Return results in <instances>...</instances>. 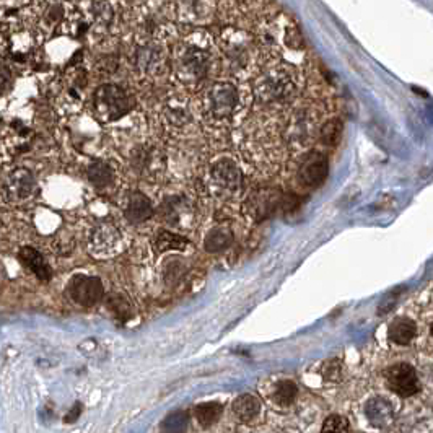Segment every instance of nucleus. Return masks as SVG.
<instances>
[{
    "instance_id": "a211bd4d",
    "label": "nucleus",
    "mask_w": 433,
    "mask_h": 433,
    "mask_svg": "<svg viewBox=\"0 0 433 433\" xmlns=\"http://www.w3.org/2000/svg\"><path fill=\"white\" fill-rule=\"evenodd\" d=\"M176 17L182 23H189L191 26H204L214 18L215 3L212 2H178Z\"/></svg>"
},
{
    "instance_id": "9d476101",
    "label": "nucleus",
    "mask_w": 433,
    "mask_h": 433,
    "mask_svg": "<svg viewBox=\"0 0 433 433\" xmlns=\"http://www.w3.org/2000/svg\"><path fill=\"white\" fill-rule=\"evenodd\" d=\"M88 248L93 256L108 258L114 256L123 249V235L116 225L111 222H101L90 232Z\"/></svg>"
},
{
    "instance_id": "7ed1b4c3",
    "label": "nucleus",
    "mask_w": 433,
    "mask_h": 433,
    "mask_svg": "<svg viewBox=\"0 0 433 433\" xmlns=\"http://www.w3.org/2000/svg\"><path fill=\"white\" fill-rule=\"evenodd\" d=\"M219 47L230 74L237 79H248L253 74L256 52H254V38L248 31L237 26L225 28L220 35Z\"/></svg>"
},
{
    "instance_id": "423d86ee",
    "label": "nucleus",
    "mask_w": 433,
    "mask_h": 433,
    "mask_svg": "<svg viewBox=\"0 0 433 433\" xmlns=\"http://www.w3.org/2000/svg\"><path fill=\"white\" fill-rule=\"evenodd\" d=\"M209 186L219 199H235L243 187V173L238 162L228 155L216 157L209 168Z\"/></svg>"
},
{
    "instance_id": "393cba45",
    "label": "nucleus",
    "mask_w": 433,
    "mask_h": 433,
    "mask_svg": "<svg viewBox=\"0 0 433 433\" xmlns=\"http://www.w3.org/2000/svg\"><path fill=\"white\" fill-rule=\"evenodd\" d=\"M187 246H189V242L180 237V235L166 232V230H160V232L157 233V238H155L157 251L165 253V251H170V249L184 251Z\"/></svg>"
},
{
    "instance_id": "bb28decb",
    "label": "nucleus",
    "mask_w": 433,
    "mask_h": 433,
    "mask_svg": "<svg viewBox=\"0 0 433 433\" xmlns=\"http://www.w3.org/2000/svg\"><path fill=\"white\" fill-rule=\"evenodd\" d=\"M343 127L339 119H329L320 127V141L328 147H336L343 137Z\"/></svg>"
},
{
    "instance_id": "f257e3e1",
    "label": "nucleus",
    "mask_w": 433,
    "mask_h": 433,
    "mask_svg": "<svg viewBox=\"0 0 433 433\" xmlns=\"http://www.w3.org/2000/svg\"><path fill=\"white\" fill-rule=\"evenodd\" d=\"M215 46L209 33L192 31L173 51V72L186 88H199L214 69Z\"/></svg>"
},
{
    "instance_id": "f3484780",
    "label": "nucleus",
    "mask_w": 433,
    "mask_h": 433,
    "mask_svg": "<svg viewBox=\"0 0 433 433\" xmlns=\"http://www.w3.org/2000/svg\"><path fill=\"white\" fill-rule=\"evenodd\" d=\"M36 191V180L33 173L26 168H18V170L12 171V175L7 178L6 186H3V192L8 200H23L33 196Z\"/></svg>"
},
{
    "instance_id": "dca6fc26",
    "label": "nucleus",
    "mask_w": 433,
    "mask_h": 433,
    "mask_svg": "<svg viewBox=\"0 0 433 433\" xmlns=\"http://www.w3.org/2000/svg\"><path fill=\"white\" fill-rule=\"evenodd\" d=\"M317 126L315 114L310 109L301 108L293 114L292 126L288 129V141L293 147L297 148H306L310 145V141L317 134Z\"/></svg>"
},
{
    "instance_id": "aec40b11",
    "label": "nucleus",
    "mask_w": 433,
    "mask_h": 433,
    "mask_svg": "<svg viewBox=\"0 0 433 433\" xmlns=\"http://www.w3.org/2000/svg\"><path fill=\"white\" fill-rule=\"evenodd\" d=\"M18 259L25 266L28 271L35 274L36 278H40L41 282H49L52 278V269L45 256L38 251V249L31 246H23L18 253Z\"/></svg>"
},
{
    "instance_id": "39448f33",
    "label": "nucleus",
    "mask_w": 433,
    "mask_h": 433,
    "mask_svg": "<svg viewBox=\"0 0 433 433\" xmlns=\"http://www.w3.org/2000/svg\"><path fill=\"white\" fill-rule=\"evenodd\" d=\"M134 96L123 86L104 84L98 86L93 93L95 114L103 123H116L132 111Z\"/></svg>"
},
{
    "instance_id": "4468645a",
    "label": "nucleus",
    "mask_w": 433,
    "mask_h": 433,
    "mask_svg": "<svg viewBox=\"0 0 433 433\" xmlns=\"http://www.w3.org/2000/svg\"><path fill=\"white\" fill-rule=\"evenodd\" d=\"M384 377H386L388 388L401 397L414 396L420 389L416 368L409 363L391 365L384 373Z\"/></svg>"
},
{
    "instance_id": "ddd939ff",
    "label": "nucleus",
    "mask_w": 433,
    "mask_h": 433,
    "mask_svg": "<svg viewBox=\"0 0 433 433\" xmlns=\"http://www.w3.org/2000/svg\"><path fill=\"white\" fill-rule=\"evenodd\" d=\"M329 173V160L322 152H310L303 157L298 166V181L306 187H317L324 182Z\"/></svg>"
},
{
    "instance_id": "5701e85b",
    "label": "nucleus",
    "mask_w": 433,
    "mask_h": 433,
    "mask_svg": "<svg viewBox=\"0 0 433 433\" xmlns=\"http://www.w3.org/2000/svg\"><path fill=\"white\" fill-rule=\"evenodd\" d=\"M86 176H88V181L98 189H104V187L111 186L114 181V170L109 163L96 160L91 163L86 170Z\"/></svg>"
},
{
    "instance_id": "1a4fd4ad",
    "label": "nucleus",
    "mask_w": 433,
    "mask_h": 433,
    "mask_svg": "<svg viewBox=\"0 0 433 433\" xmlns=\"http://www.w3.org/2000/svg\"><path fill=\"white\" fill-rule=\"evenodd\" d=\"M131 64L142 77H153L165 64V45L143 38L134 47Z\"/></svg>"
},
{
    "instance_id": "c756f323",
    "label": "nucleus",
    "mask_w": 433,
    "mask_h": 433,
    "mask_svg": "<svg viewBox=\"0 0 433 433\" xmlns=\"http://www.w3.org/2000/svg\"><path fill=\"white\" fill-rule=\"evenodd\" d=\"M349 430V420L343 416H329L322 425V433H345Z\"/></svg>"
},
{
    "instance_id": "f8f14e48",
    "label": "nucleus",
    "mask_w": 433,
    "mask_h": 433,
    "mask_svg": "<svg viewBox=\"0 0 433 433\" xmlns=\"http://www.w3.org/2000/svg\"><path fill=\"white\" fill-rule=\"evenodd\" d=\"M281 200V191L276 189V187H259V189L251 192L244 207H246L248 214L253 220L262 222V220L269 219L274 212L278 210Z\"/></svg>"
},
{
    "instance_id": "b1692460",
    "label": "nucleus",
    "mask_w": 433,
    "mask_h": 433,
    "mask_svg": "<svg viewBox=\"0 0 433 433\" xmlns=\"http://www.w3.org/2000/svg\"><path fill=\"white\" fill-rule=\"evenodd\" d=\"M259 411H261V404L251 394H243L235 399L233 402V412L242 422H249L254 417H258Z\"/></svg>"
},
{
    "instance_id": "a878e982",
    "label": "nucleus",
    "mask_w": 433,
    "mask_h": 433,
    "mask_svg": "<svg viewBox=\"0 0 433 433\" xmlns=\"http://www.w3.org/2000/svg\"><path fill=\"white\" fill-rule=\"evenodd\" d=\"M223 406L219 402H205L196 407V418L202 427H210L222 416Z\"/></svg>"
},
{
    "instance_id": "cd10ccee",
    "label": "nucleus",
    "mask_w": 433,
    "mask_h": 433,
    "mask_svg": "<svg viewBox=\"0 0 433 433\" xmlns=\"http://www.w3.org/2000/svg\"><path fill=\"white\" fill-rule=\"evenodd\" d=\"M106 305H108L109 311L113 313V316L118 317L119 321H127L129 317L132 316L131 303H129L126 297L119 295V293H114V295L108 297V301H106Z\"/></svg>"
},
{
    "instance_id": "c85d7f7f",
    "label": "nucleus",
    "mask_w": 433,
    "mask_h": 433,
    "mask_svg": "<svg viewBox=\"0 0 433 433\" xmlns=\"http://www.w3.org/2000/svg\"><path fill=\"white\" fill-rule=\"evenodd\" d=\"M297 396V384L290 381V379H282L281 383L277 384L276 393H274V399H276L277 404L281 406H288L293 399Z\"/></svg>"
},
{
    "instance_id": "6e6552de",
    "label": "nucleus",
    "mask_w": 433,
    "mask_h": 433,
    "mask_svg": "<svg viewBox=\"0 0 433 433\" xmlns=\"http://www.w3.org/2000/svg\"><path fill=\"white\" fill-rule=\"evenodd\" d=\"M162 123L168 131L182 132L192 124V111L189 98L182 91H171L162 101Z\"/></svg>"
},
{
    "instance_id": "20e7f679",
    "label": "nucleus",
    "mask_w": 433,
    "mask_h": 433,
    "mask_svg": "<svg viewBox=\"0 0 433 433\" xmlns=\"http://www.w3.org/2000/svg\"><path fill=\"white\" fill-rule=\"evenodd\" d=\"M256 93L262 104L282 106L298 93V75L287 64H274L256 81Z\"/></svg>"
},
{
    "instance_id": "9b49d317",
    "label": "nucleus",
    "mask_w": 433,
    "mask_h": 433,
    "mask_svg": "<svg viewBox=\"0 0 433 433\" xmlns=\"http://www.w3.org/2000/svg\"><path fill=\"white\" fill-rule=\"evenodd\" d=\"M67 293L80 306H95L100 303L104 297V287L103 282L98 277L91 276H74L70 278L69 287H67Z\"/></svg>"
},
{
    "instance_id": "6ab92c4d",
    "label": "nucleus",
    "mask_w": 433,
    "mask_h": 433,
    "mask_svg": "<svg viewBox=\"0 0 433 433\" xmlns=\"http://www.w3.org/2000/svg\"><path fill=\"white\" fill-rule=\"evenodd\" d=\"M153 215L152 200L142 192L134 191L127 196L126 204H124V216L131 223H143Z\"/></svg>"
},
{
    "instance_id": "2eb2a0df",
    "label": "nucleus",
    "mask_w": 433,
    "mask_h": 433,
    "mask_svg": "<svg viewBox=\"0 0 433 433\" xmlns=\"http://www.w3.org/2000/svg\"><path fill=\"white\" fill-rule=\"evenodd\" d=\"M131 166L137 175L148 180H155L162 175L163 166V153L153 145H139L134 148L131 155Z\"/></svg>"
},
{
    "instance_id": "0eeeda50",
    "label": "nucleus",
    "mask_w": 433,
    "mask_h": 433,
    "mask_svg": "<svg viewBox=\"0 0 433 433\" xmlns=\"http://www.w3.org/2000/svg\"><path fill=\"white\" fill-rule=\"evenodd\" d=\"M163 222L176 230H189L196 223V204L189 196L168 194L160 205Z\"/></svg>"
},
{
    "instance_id": "4be33fe9",
    "label": "nucleus",
    "mask_w": 433,
    "mask_h": 433,
    "mask_svg": "<svg viewBox=\"0 0 433 433\" xmlns=\"http://www.w3.org/2000/svg\"><path fill=\"white\" fill-rule=\"evenodd\" d=\"M416 336H417V324L407 316L394 317L388 328L389 340L397 345L411 344Z\"/></svg>"
},
{
    "instance_id": "2f4dec72",
    "label": "nucleus",
    "mask_w": 433,
    "mask_h": 433,
    "mask_svg": "<svg viewBox=\"0 0 433 433\" xmlns=\"http://www.w3.org/2000/svg\"><path fill=\"white\" fill-rule=\"evenodd\" d=\"M186 425L187 418L184 414H175V416L166 418V422L163 423V428H165V433H182L186 430Z\"/></svg>"
},
{
    "instance_id": "f03ea898",
    "label": "nucleus",
    "mask_w": 433,
    "mask_h": 433,
    "mask_svg": "<svg viewBox=\"0 0 433 433\" xmlns=\"http://www.w3.org/2000/svg\"><path fill=\"white\" fill-rule=\"evenodd\" d=\"M199 111L210 126L225 127L237 123L244 111L242 90L232 81H212L200 93Z\"/></svg>"
},
{
    "instance_id": "473e14b6",
    "label": "nucleus",
    "mask_w": 433,
    "mask_h": 433,
    "mask_svg": "<svg viewBox=\"0 0 433 433\" xmlns=\"http://www.w3.org/2000/svg\"><path fill=\"white\" fill-rule=\"evenodd\" d=\"M12 86H13L12 72L3 62H0V96L6 95L7 91H10Z\"/></svg>"
},
{
    "instance_id": "7c9ffc66",
    "label": "nucleus",
    "mask_w": 433,
    "mask_h": 433,
    "mask_svg": "<svg viewBox=\"0 0 433 433\" xmlns=\"http://www.w3.org/2000/svg\"><path fill=\"white\" fill-rule=\"evenodd\" d=\"M91 7H93V17L96 22L101 23V25H109V23H111L113 15H114L111 3L96 2V3H91Z\"/></svg>"
},
{
    "instance_id": "412c9836",
    "label": "nucleus",
    "mask_w": 433,
    "mask_h": 433,
    "mask_svg": "<svg viewBox=\"0 0 433 433\" xmlns=\"http://www.w3.org/2000/svg\"><path fill=\"white\" fill-rule=\"evenodd\" d=\"M235 242L233 230L227 223H216L204 237V248L212 254L227 251Z\"/></svg>"
}]
</instances>
